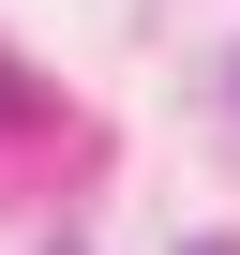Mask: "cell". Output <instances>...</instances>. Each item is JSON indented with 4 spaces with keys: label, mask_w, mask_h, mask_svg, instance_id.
<instances>
[{
    "label": "cell",
    "mask_w": 240,
    "mask_h": 255,
    "mask_svg": "<svg viewBox=\"0 0 240 255\" xmlns=\"http://www.w3.org/2000/svg\"><path fill=\"white\" fill-rule=\"evenodd\" d=\"M195 255H240V240H195Z\"/></svg>",
    "instance_id": "cell-1"
}]
</instances>
